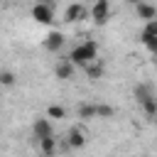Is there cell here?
Here are the masks:
<instances>
[{
	"instance_id": "cell-1",
	"label": "cell",
	"mask_w": 157,
	"mask_h": 157,
	"mask_svg": "<svg viewBox=\"0 0 157 157\" xmlns=\"http://www.w3.org/2000/svg\"><path fill=\"white\" fill-rule=\"evenodd\" d=\"M96 59H98V42L96 39H86V42L76 44L71 49V54H69V61L74 66H86V64H91Z\"/></svg>"
},
{
	"instance_id": "cell-2",
	"label": "cell",
	"mask_w": 157,
	"mask_h": 157,
	"mask_svg": "<svg viewBox=\"0 0 157 157\" xmlns=\"http://www.w3.org/2000/svg\"><path fill=\"white\" fill-rule=\"evenodd\" d=\"M32 17H34V22H39V25H52V22H54V5L39 0V2L32 7Z\"/></svg>"
},
{
	"instance_id": "cell-3",
	"label": "cell",
	"mask_w": 157,
	"mask_h": 157,
	"mask_svg": "<svg viewBox=\"0 0 157 157\" xmlns=\"http://www.w3.org/2000/svg\"><path fill=\"white\" fill-rule=\"evenodd\" d=\"M108 17H110V2L108 0H96L91 5V20L96 25H105Z\"/></svg>"
},
{
	"instance_id": "cell-4",
	"label": "cell",
	"mask_w": 157,
	"mask_h": 157,
	"mask_svg": "<svg viewBox=\"0 0 157 157\" xmlns=\"http://www.w3.org/2000/svg\"><path fill=\"white\" fill-rule=\"evenodd\" d=\"M86 15H88L86 5H81V2H71V5L66 7V12H64V20H66V22H71V25H76V22L86 20Z\"/></svg>"
},
{
	"instance_id": "cell-5",
	"label": "cell",
	"mask_w": 157,
	"mask_h": 157,
	"mask_svg": "<svg viewBox=\"0 0 157 157\" xmlns=\"http://www.w3.org/2000/svg\"><path fill=\"white\" fill-rule=\"evenodd\" d=\"M135 12H137V20H142V22L157 20V7L150 5V2H145V0H140V2L135 5Z\"/></svg>"
},
{
	"instance_id": "cell-6",
	"label": "cell",
	"mask_w": 157,
	"mask_h": 157,
	"mask_svg": "<svg viewBox=\"0 0 157 157\" xmlns=\"http://www.w3.org/2000/svg\"><path fill=\"white\" fill-rule=\"evenodd\" d=\"M32 130H34V137H37V140H39V137H49V135H54V125H52L49 118H37L34 125H32Z\"/></svg>"
},
{
	"instance_id": "cell-7",
	"label": "cell",
	"mask_w": 157,
	"mask_h": 157,
	"mask_svg": "<svg viewBox=\"0 0 157 157\" xmlns=\"http://www.w3.org/2000/svg\"><path fill=\"white\" fill-rule=\"evenodd\" d=\"M61 47H64V34H61L59 29H54V32H49V34L44 37V49H47V52H54V54H56Z\"/></svg>"
},
{
	"instance_id": "cell-8",
	"label": "cell",
	"mask_w": 157,
	"mask_h": 157,
	"mask_svg": "<svg viewBox=\"0 0 157 157\" xmlns=\"http://www.w3.org/2000/svg\"><path fill=\"white\" fill-rule=\"evenodd\" d=\"M74 64L69 61V59H59V64L54 66V76L59 78V81H69L71 76H74Z\"/></svg>"
},
{
	"instance_id": "cell-9",
	"label": "cell",
	"mask_w": 157,
	"mask_h": 157,
	"mask_svg": "<svg viewBox=\"0 0 157 157\" xmlns=\"http://www.w3.org/2000/svg\"><path fill=\"white\" fill-rule=\"evenodd\" d=\"M66 145H69L71 150H81V147L86 145V132H83L81 128H71L69 135H66Z\"/></svg>"
},
{
	"instance_id": "cell-10",
	"label": "cell",
	"mask_w": 157,
	"mask_h": 157,
	"mask_svg": "<svg viewBox=\"0 0 157 157\" xmlns=\"http://www.w3.org/2000/svg\"><path fill=\"white\" fill-rule=\"evenodd\" d=\"M37 142H39V152H42V157H54V155H56V137H54V135H49V137H39Z\"/></svg>"
},
{
	"instance_id": "cell-11",
	"label": "cell",
	"mask_w": 157,
	"mask_h": 157,
	"mask_svg": "<svg viewBox=\"0 0 157 157\" xmlns=\"http://www.w3.org/2000/svg\"><path fill=\"white\" fill-rule=\"evenodd\" d=\"M86 69V76L91 78V81H98V78H103V74H105V66H103V61H91V64H86L83 66Z\"/></svg>"
},
{
	"instance_id": "cell-12",
	"label": "cell",
	"mask_w": 157,
	"mask_h": 157,
	"mask_svg": "<svg viewBox=\"0 0 157 157\" xmlns=\"http://www.w3.org/2000/svg\"><path fill=\"white\" fill-rule=\"evenodd\" d=\"M140 105H142V110H145L147 118H157V96H155V93H152L150 98H145Z\"/></svg>"
},
{
	"instance_id": "cell-13",
	"label": "cell",
	"mask_w": 157,
	"mask_h": 157,
	"mask_svg": "<svg viewBox=\"0 0 157 157\" xmlns=\"http://www.w3.org/2000/svg\"><path fill=\"white\" fill-rule=\"evenodd\" d=\"M137 39H140V44H142L150 54H155V52H157V37H147V34H142V32H140V34H137Z\"/></svg>"
},
{
	"instance_id": "cell-14",
	"label": "cell",
	"mask_w": 157,
	"mask_h": 157,
	"mask_svg": "<svg viewBox=\"0 0 157 157\" xmlns=\"http://www.w3.org/2000/svg\"><path fill=\"white\" fill-rule=\"evenodd\" d=\"M132 93H135V98H137V103H142L145 98H150V96H152V88H150L147 83H137Z\"/></svg>"
},
{
	"instance_id": "cell-15",
	"label": "cell",
	"mask_w": 157,
	"mask_h": 157,
	"mask_svg": "<svg viewBox=\"0 0 157 157\" xmlns=\"http://www.w3.org/2000/svg\"><path fill=\"white\" fill-rule=\"evenodd\" d=\"M47 118H52V120H64V118H66V108H64V105H49V108H47Z\"/></svg>"
},
{
	"instance_id": "cell-16",
	"label": "cell",
	"mask_w": 157,
	"mask_h": 157,
	"mask_svg": "<svg viewBox=\"0 0 157 157\" xmlns=\"http://www.w3.org/2000/svg\"><path fill=\"white\" fill-rule=\"evenodd\" d=\"M76 113L78 118H96V103H81Z\"/></svg>"
},
{
	"instance_id": "cell-17",
	"label": "cell",
	"mask_w": 157,
	"mask_h": 157,
	"mask_svg": "<svg viewBox=\"0 0 157 157\" xmlns=\"http://www.w3.org/2000/svg\"><path fill=\"white\" fill-rule=\"evenodd\" d=\"M113 115H115V108H113V105L96 103V118H113Z\"/></svg>"
},
{
	"instance_id": "cell-18",
	"label": "cell",
	"mask_w": 157,
	"mask_h": 157,
	"mask_svg": "<svg viewBox=\"0 0 157 157\" xmlns=\"http://www.w3.org/2000/svg\"><path fill=\"white\" fill-rule=\"evenodd\" d=\"M17 83V76L12 74V71H0V86H15Z\"/></svg>"
},
{
	"instance_id": "cell-19",
	"label": "cell",
	"mask_w": 157,
	"mask_h": 157,
	"mask_svg": "<svg viewBox=\"0 0 157 157\" xmlns=\"http://www.w3.org/2000/svg\"><path fill=\"white\" fill-rule=\"evenodd\" d=\"M142 34H147V37H157V20H150V22H145V29H142Z\"/></svg>"
},
{
	"instance_id": "cell-20",
	"label": "cell",
	"mask_w": 157,
	"mask_h": 157,
	"mask_svg": "<svg viewBox=\"0 0 157 157\" xmlns=\"http://www.w3.org/2000/svg\"><path fill=\"white\" fill-rule=\"evenodd\" d=\"M128 2H132V5H137V2H140V0H128Z\"/></svg>"
},
{
	"instance_id": "cell-21",
	"label": "cell",
	"mask_w": 157,
	"mask_h": 157,
	"mask_svg": "<svg viewBox=\"0 0 157 157\" xmlns=\"http://www.w3.org/2000/svg\"><path fill=\"white\" fill-rule=\"evenodd\" d=\"M152 56H155V61H157V52H155V54H152Z\"/></svg>"
},
{
	"instance_id": "cell-22",
	"label": "cell",
	"mask_w": 157,
	"mask_h": 157,
	"mask_svg": "<svg viewBox=\"0 0 157 157\" xmlns=\"http://www.w3.org/2000/svg\"><path fill=\"white\" fill-rule=\"evenodd\" d=\"M142 157H150V155H142Z\"/></svg>"
},
{
	"instance_id": "cell-23",
	"label": "cell",
	"mask_w": 157,
	"mask_h": 157,
	"mask_svg": "<svg viewBox=\"0 0 157 157\" xmlns=\"http://www.w3.org/2000/svg\"><path fill=\"white\" fill-rule=\"evenodd\" d=\"M0 88H2V86H0Z\"/></svg>"
},
{
	"instance_id": "cell-24",
	"label": "cell",
	"mask_w": 157,
	"mask_h": 157,
	"mask_svg": "<svg viewBox=\"0 0 157 157\" xmlns=\"http://www.w3.org/2000/svg\"><path fill=\"white\" fill-rule=\"evenodd\" d=\"M155 120H157V118H155Z\"/></svg>"
}]
</instances>
